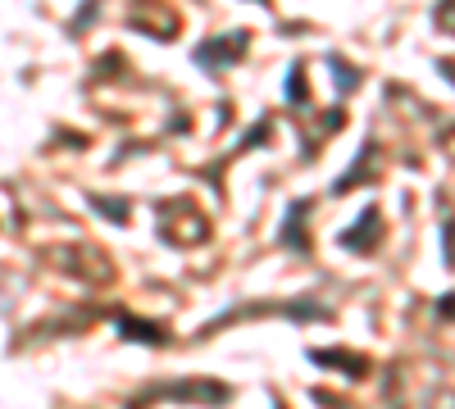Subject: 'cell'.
I'll list each match as a JSON object with an SVG mask.
<instances>
[{"mask_svg": "<svg viewBox=\"0 0 455 409\" xmlns=\"http://www.w3.org/2000/svg\"><path fill=\"white\" fill-rule=\"evenodd\" d=\"M378 241H383V214H378V205H369L347 232H341V246L347 250H373Z\"/></svg>", "mask_w": 455, "mask_h": 409, "instance_id": "6", "label": "cell"}, {"mask_svg": "<svg viewBox=\"0 0 455 409\" xmlns=\"http://www.w3.org/2000/svg\"><path fill=\"white\" fill-rule=\"evenodd\" d=\"M92 205H96L105 218H114V223H128V205H124V201H105V196H92Z\"/></svg>", "mask_w": 455, "mask_h": 409, "instance_id": "13", "label": "cell"}, {"mask_svg": "<svg viewBox=\"0 0 455 409\" xmlns=\"http://www.w3.org/2000/svg\"><path fill=\"white\" fill-rule=\"evenodd\" d=\"M96 5H100V0H87V5H83V19L73 23V36H78V32H87V23L96 19Z\"/></svg>", "mask_w": 455, "mask_h": 409, "instance_id": "14", "label": "cell"}, {"mask_svg": "<svg viewBox=\"0 0 455 409\" xmlns=\"http://www.w3.org/2000/svg\"><path fill=\"white\" fill-rule=\"evenodd\" d=\"M328 68L337 73V87H341V91H355V87H360V68H351L341 55H328Z\"/></svg>", "mask_w": 455, "mask_h": 409, "instance_id": "12", "label": "cell"}, {"mask_svg": "<svg viewBox=\"0 0 455 409\" xmlns=\"http://www.w3.org/2000/svg\"><path fill=\"white\" fill-rule=\"evenodd\" d=\"M259 5H269V0H259Z\"/></svg>", "mask_w": 455, "mask_h": 409, "instance_id": "15", "label": "cell"}, {"mask_svg": "<svg viewBox=\"0 0 455 409\" xmlns=\"http://www.w3.org/2000/svg\"><path fill=\"white\" fill-rule=\"evenodd\" d=\"M310 359H315V364H323V368H337V374H347L351 382L369 374V359H360V355H341V350H310Z\"/></svg>", "mask_w": 455, "mask_h": 409, "instance_id": "8", "label": "cell"}, {"mask_svg": "<svg viewBox=\"0 0 455 409\" xmlns=\"http://www.w3.org/2000/svg\"><path fill=\"white\" fill-rule=\"evenodd\" d=\"M246 46H251V32H228V36H210V42H201L196 46V64L201 68H233V64H242V55H246Z\"/></svg>", "mask_w": 455, "mask_h": 409, "instance_id": "3", "label": "cell"}, {"mask_svg": "<svg viewBox=\"0 0 455 409\" xmlns=\"http://www.w3.org/2000/svg\"><path fill=\"white\" fill-rule=\"evenodd\" d=\"M264 314L306 319V323H315V319H328V310H323V305H315V301H296V305H246V310H233V314H223V319L205 323V332H201V337H210V332H219V327H228V323H237V319H264Z\"/></svg>", "mask_w": 455, "mask_h": 409, "instance_id": "2", "label": "cell"}, {"mask_svg": "<svg viewBox=\"0 0 455 409\" xmlns=\"http://www.w3.org/2000/svg\"><path fill=\"white\" fill-rule=\"evenodd\" d=\"M137 32L156 36V42H169V36H178V14L169 5H160V0H132V19H128Z\"/></svg>", "mask_w": 455, "mask_h": 409, "instance_id": "5", "label": "cell"}, {"mask_svg": "<svg viewBox=\"0 0 455 409\" xmlns=\"http://www.w3.org/2000/svg\"><path fill=\"white\" fill-rule=\"evenodd\" d=\"M196 400V405H223L228 400V387H219V382H178V387H150V391H141L137 396V405H156V400Z\"/></svg>", "mask_w": 455, "mask_h": 409, "instance_id": "4", "label": "cell"}, {"mask_svg": "<svg viewBox=\"0 0 455 409\" xmlns=\"http://www.w3.org/2000/svg\"><path fill=\"white\" fill-rule=\"evenodd\" d=\"M287 100H291L296 109H306V105H310V91H306V68H300V64L287 73Z\"/></svg>", "mask_w": 455, "mask_h": 409, "instance_id": "11", "label": "cell"}, {"mask_svg": "<svg viewBox=\"0 0 455 409\" xmlns=\"http://www.w3.org/2000/svg\"><path fill=\"white\" fill-rule=\"evenodd\" d=\"M160 232L169 246H201L210 241V218L192 201H160Z\"/></svg>", "mask_w": 455, "mask_h": 409, "instance_id": "1", "label": "cell"}, {"mask_svg": "<svg viewBox=\"0 0 455 409\" xmlns=\"http://www.w3.org/2000/svg\"><path fill=\"white\" fill-rule=\"evenodd\" d=\"M306 214H310V201H296L291 205V214H287V246L296 250V255H306L310 250V237H306Z\"/></svg>", "mask_w": 455, "mask_h": 409, "instance_id": "9", "label": "cell"}, {"mask_svg": "<svg viewBox=\"0 0 455 409\" xmlns=\"http://www.w3.org/2000/svg\"><path fill=\"white\" fill-rule=\"evenodd\" d=\"M119 337L141 342V346H169V327H160V323H141V319H132V314H119Z\"/></svg>", "mask_w": 455, "mask_h": 409, "instance_id": "7", "label": "cell"}, {"mask_svg": "<svg viewBox=\"0 0 455 409\" xmlns=\"http://www.w3.org/2000/svg\"><path fill=\"white\" fill-rule=\"evenodd\" d=\"M373 173H378V146L369 141V146H364V151L355 155V169H351L347 177H341V182H337V196H341V192H351V187H355V182H364V177H373Z\"/></svg>", "mask_w": 455, "mask_h": 409, "instance_id": "10", "label": "cell"}]
</instances>
